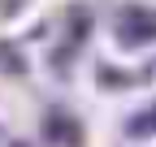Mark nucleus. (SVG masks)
<instances>
[{"mask_svg": "<svg viewBox=\"0 0 156 147\" xmlns=\"http://www.w3.org/2000/svg\"><path fill=\"white\" fill-rule=\"evenodd\" d=\"M152 130H156V104L147 108V113H139V117L126 121V134H130V138H134V134H152Z\"/></svg>", "mask_w": 156, "mask_h": 147, "instance_id": "obj_3", "label": "nucleus"}, {"mask_svg": "<svg viewBox=\"0 0 156 147\" xmlns=\"http://www.w3.org/2000/svg\"><path fill=\"white\" fill-rule=\"evenodd\" d=\"M44 138L56 143V147H78V143H83L78 117H69V113H48V117H44Z\"/></svg>", "mask_w": 156, "mask_h": 147, "instance_id": "obj_2", "label": "nucleus"}, {"mask_svg": "<svg viewBox=\"0 0 156 147\" xmlns=\"http://www.w3.org/2000/svg\"><path fill=\"white\" fill-rule=\"evenodd\" d=\"M17 147H22V143H17Z\"/></svg>", "mask_w": 156, "mask_h": 147, "instance_id": "obj_4", "label": "nucleus"}, {"mask_svg": "<svg viewBox=\"0 0 156 147\" xmlns=\"http://www.w3.org/2000/svg\"><path fill=\"white\" fill-rule=\"evenodd\" d=\"M113 39L122 48H147L156 43V9L147 5H126L113 22Z\"/></svg>", "mask_w": 156, "mask_h": 147, "instance_id": "obj_1", "label": "nucleus"}]
</instances>
